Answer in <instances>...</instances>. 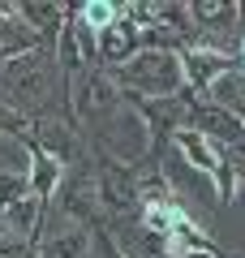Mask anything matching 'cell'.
<instances>
[{"mask_svg": "<svg viewBox=\"0 0 245 258\" xmlns=\"http://www.w3.org/2000/svg\"><path fill=\"white\" fill-rule=\"evenodd\" d=\"M116 91L125 99H172L185 91L181 56L176 52H138L134 60H125L112 74Z\"/></svg>", "mask_w": 245, "mask_h": 258, "instance_id": "6da1fadb", "label": "cell"}, {"mask_svg": "<svg viewBox=\"0 0 245 258\" xmlns=\"http://www.w3.org/2000/svg\"><path fill=\"white\" fill-rule=\"evenodd\" d=\"M52 198H56V211L69 220V228H86V232H99L103 228V211H99V194H95V164H91V155L82 159V164L65 168L60 189H56Z\"/></svg>", "mask_w": 245, "mask_h": 258, "instance_id": "7a4b0ae2", "label": "cell"}, {"mask_svg": "<svg viewBox=\"0 0 245 258\" xmlns=\"http://www.w3.org/2000/svg\"><path fill=\"white\" fill-rule=\"evenodd\" d=\"M120 91L116 82H112V74H103V69H82L78 78H69V108H73V120H78L82 129L95 125V120L112 116V112L120 108Z\"/></svg>", "mask_w": 245, "mask_h": 258, "instance_id": "3957f363", "label": "cell"}, {"mask_svg": "<svg viewBox=\"0 0 245 258\" xmlns=\"http://www.w3.org/2000/svg\"><path fill=\"white\" fill-rule=\"evenodd\" d=\"M22 147H39L60 168H73V164H82V159L91 155V151H86V134H82V125L73 116H39V120H30V138L22 142Z\"/></svg>", "mask_w": 245, "mask_h": 258, "instance_id": "277c9868", "label": "cell"}, {"mask_svg": "<svg viewBox=\"0 0 245 258\" xmlns=\"http://www.w3.org/2000/svg\"><path fill=\"white\" fill-rule=\"evenodd\" d=\"M138 52H142V43H138V26L125 18V9H120V18L112 22L108 30H99V35H95V69L116 74L120 64L134 60Z\"/></svg>", "mask_w": 245, "mask_h": 258, "instance_id": "5b68a950", "label": "cell"}, {"mask_svg": "<svg viewBox=\"0 0 245 258\" xmlns=\"http://www.w3.org/2000/svg\"><path fill=\"white\" fill-rule=\"evenodd\" d=\"M232 69H241L236 56L219 52V47H190V52H181V74H185V91L190 95H202L215 78L232 74Z\"/></svg>", "mask_w": 245, "mask_h": 258, "instance_id": "8992f818", "label": "cell"}, {"mask_svg": "<svg viewBox=\"0 0 245 258\" xmlns=\"http://www.w3.org/2000/svg\"><path fill=\"white\" fill-rule=\"evenodd\" d=\"M190 129H198L202 138H211L215 147H232V142H245V125H241V120H236L228 108H215V103L198 99V95H194Z\"/></svg>", "mask_w": 245, "mask_h": 258, "instance_id": "52a82bcc", "label": "cell"}, {"mask_svg": "<svg viewBox=\"0 0 245 258\" xmlns=\"http://www.w3.org/2000/svg\"><path fill=\"white\" fill-rule=\"evenodd\" d=\"M39 35L26 26V22L18 18V0H0V64H9V60H18V56H30V52H39ZM47 52V47H43Z\"/></svg>", "mask_w": 245, "mask_h": 258, "instance_id": "ba28073f", "label": "cell"}, {"mask_svg": "<svg viewBox=\"0 0 245 258\" xmlns=\"http://www.w3.org/2000/svg\"><path fill=\"white\" fill-rule=\"evenodd\" d=\"M172 151L181 155V164L190 168V172L215 181V172H219V147L211 138H202L198 129H181V134L172 138Z\"/></svg>", "mask_w": 245, "mask_h": 258, "instance_id": "9c48e42d", "label": "cell"}, {"mask_svg": "<svg viewBox=\"0 0 245 258\" xmlns=\"http://www.w3.org/2000/svg\"><path fill=\"white\" fill-rule=\"evenodd\" d=\"M18 18L26 22L39 35V43L52 52L56 35H60V26H65V5H56V0H18Z\"/></svg>", "mask_w": 245, "mask_h": 258, "instance_id": "30bf717a", "label": "cell"}, {"mask_svg": "<svg viewBox=\"0 0 245 258\" xmlns=\"http://www.w3.org/2000/svg\"><path fill=\"white\" fill-rule=\"evenodd\" d=\"M43 211H47V203H39L35 194H30V198H22V203L5 207V215H0V232H13V237H30V241H39Z\"/></svg>", "mask_w": 245, "mask_h": 258, "instance_id": "8fae6325", "label": "cell"}, {"mask_svg": "<svg viewBox=\"0 0 245 258\" xmlns=\"http://www.w3.org/2000/svg\"><path fill=\"white\" fill-rule=\"evenodd\" d=\"M26 181H30V194H35L39 203H52V194L60 189V176H65V168L56 164V159H47L39 147H26Z\"/></svg>", "mask_w": 245, "mask_h": 258, "instance_id": "7c38bea8", "label": "cell"}, {"mask_svg": "<svg viewBox=\"0 0 245 258\" xmlns=\"http://www.w3.org/2000/svg\"><path fill=\"white\" fill-rule=\"evenodd\" d=\"M39 258H91V232L86 228H65L39 241Z\"/></svg>", "mask_w": 245, "mask_h": 258, "instance_id": "4fadbf2b", "label": "cell"}, {"mask_svg": "<svg viewBox=\"0 0 245 258\" xmlns=\"http://www.w3.org/2000/svg\"><path fill=\"white\" fill-rule=\"evenodd\" d=\"M78 18H82V26H86V30L99 35V30H108L112 22L120 18V5H112V0H82V5H78Z\"/></svg>", "mask_w": 245, "mask_h": 258, "instance_id": "5bb4252c", "label": "cell"}, {"mask_svg": "<svg viewBox=\"0 0 245 258\" xmlns=\"http://www.w3.org/2000/svg\"><path fill=\"white\" fill-rule=\"evenodd\" d=\"M30 198V181H26V168H0V211L13 203Z\"/></svg>", "mask_w": 245, "mask_h": 258, "instance_id": "9a60e30c", "label": "cell"}, {"mask_svg": "<svg viewBox=\"0 0 245 258\" xmlns=\"http://www.w3.org/2000/svg\"><path fill=\"white\" fill-rule=\"evenodd\" d=\"M0 138H13V142L30 138V116H22L9 99H0Z\"/></svg>", "mask_w": 245, "mask_h": 258, "instance_id": "2e32d148", "label": "cell"}, {"mask_svg": "<svg viewBox=\"0 0 245 258\" xmlns=\"http://www.w3.org/2000/svg\"><path fill=\"white\" fill-rule=\"evenodd\" d=\"M219 159H224L228 176H232L236 194L245 189V142H232V147H219Z\"/></svg>", "mask_w": 245, "mask_h": 258, "instance_id": "e0dca14e", "label": "cell"}, {"mask_svg": "<svg viewBox=\"0 0 245 258\" xmlns=\"http://www.w3.org/2000/svg\"><path fill=\"white\" fill-rule=\"evenodd\" d=\"M0 258H39V241L13 237V232H0Z\"/></svg>", "mask_w": 245, "mask_h": 258, "instance_id": "ac0fdd59", "label": "cell"}, {"mask_svg": "<svg viewBox=\"0 0 245 258\" xmlns=\"http://www.w3.org/2000/svg\"><path fill=\"white\" fill-rule=\"evenodd\" d=\"M91 258H125V254H120V249L112 245V237L99 228V232H91Z\"/></svg>", "mask_w": 245, "mask_h": 258, "instance_id": "d6986e66", "label": "cell"}, {"mask_svg": "<svg viewBox=\"0 0 245 258\" xmlns=\"http://www.w3.org/2000/svg\"><path fill=\"white\" fill-rule=\"evenodd\" d=\"M181 258H211V254H181Z\"/></svg>", "mask_w": 245, "mask_h": 258, "instance_id": "ffe728a7", "label": "cell"}]
</instances>
